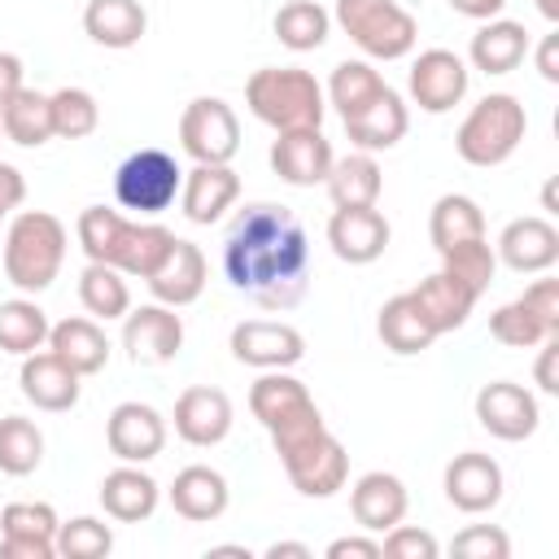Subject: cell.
Instances as JSON below:
<instances>
[{
  "label": "cell",
  "instance_id": "obj_52",
  "mask_svg": "<svg viewBox=\"0 0 559 559\" xmlns=\"http://www.w3.org/2000/svg\"><path fill=\"white\" fill-rule=\"evenodd\" d=\"M57 546L48 542H22V537H0V559H52Z\"/></svg>",
  "mask_w": 559,
  "mask_h": 559
},
{
  "label": "cell",
  "instance_id": "obj_12",
  "mask_svg": "<svg viewBox=\"0 0 559 559\" xmlns=\"http://www.w3.org/2000/svg\"><path fill=\"white\" fill-rule=\"evenodd\" d=\"M231 358L258 371H288L306 358V336L280 319H245L231 328Z\"/></svg>",
  "mask_w": 559,
  "mask_h": 559
},
{
  "label": "cell",
  "instance_id": "obj_6",
  "mask_svg": "<svg viewBox=\"0 0 559 559\" xmlns=\"http://www.w3.org/2000/svg\"><path fill=\"white\" fill-rule=\"evenodd\" d=\"M528 131V114L511 92H489L472 105V114L454 131V148L467 166H502Z\"/></svg>",
  "mask_w": 559,
  "mask_h": 559
},
{
  "label": "cell",
  "instance_id": "obj_28",
  "mask_svg": "<svg viewBox=\"0 0 559 559\" xmlns=\"http://www.w3.org/2000/svg\"><path fill=\"white\" fill-rule=\"evenodd\" d=\"M157 498H162V489H157V480L148 472H140V463H122V467L105 472V480H100V507L118 524L148 520L157 511Z\"/></svg>",
  "mask_w": 559,
  "mask_h": 559
},
{
  "label": "cell",
  "instance_id": "obj_55",
  "mask_svg": "<svg viewBox=\"0 0 559 559\" xmlns=\"http://www.w3.org/2000/svg\"><path fill=\"white\" fill-rule=\"evenodd\" d=\"M22 87V57L13 52H0V105Z\"/></svg>",
  "mask_w": 559,
  "mask_h": 559
},
{
  "label": "cell",
  "instance_id": "obj_31",
  "mask_svg": "<svg viewBox=\"0 0 559 559\" xmlns=\"http://www.w3.org/2000/svg\"><path fill=\"white\" fill-rule=\"evenodd\" d=\"M467 57H472V66L485 70V74H511V70L528 57V31H524L520 22H511V17H489V22L472 35Z\"/></svg>",
  "mask_w": 559,
  "mask_h": 559
},
{
  "label": "cell",
  "instance_id": "obj_35",
  "mask_svg": "<svg viewBox=\"0 0 559 559\" xmlns=\"http://www.w3.org/2000/svg\"><path fill=\"white\" fill-rule=\"evenodd\" d=\"M376 332H380V341H384V349H393V354H419V349H428L432 341H437V332L428 328V319L419 314V306L411 301V293H397V297H389L384 306H380V319H376Z\"/></svg>",
  "mask_w": 559,
  "mask_h": 559
},
{
  "label": "cell",
  "instance_id": "obj_49",
  "mask_svg": "<svg viewBox=\"0 0 559 559\" xmlns=\"http://www.w3.org/2000/svg\"><path fill=\"white\" fill-rule=\"evenodd\" d=\"M22 201H26V179H22V170L9 166V162H0V218L13 214Z\"/></svg>",
  "mask_w": 559,
  "mask_h": 559
},
{
  "label": "cell",
  "instance_id": "obj_37",
  "mask_svg": "<svg viewBox=\"0 0 559 559\" xmlns=\"http://www.w3.org/2000/svg\"><path fill=\"white\" fill-rule=\"evenodd\" d=\"M48 314L39 310L35 297H13V301H0V349L4 354H35L48 345Z\"/></svg>",
  "mask_w": 559,
  "mask_h": 559
},
{
  "label": "cell",
  "instance_id": "obj_45",
  "mask_svg": "<svg viewBox=\"0 0 559 559\" xmlns=\"http://www.w3.org/2000/svg\"><path fill=\"white\" fill-rule=\"evenodd\" d=\"M57 511L48 502H9L0 511V537H22V542H48L57 546Z\"/></svg>",
  "mask_w": 559,
  "mask_h": 559
},
{
  "label": "cell",
  "instance_id": "obj_51",
  "mask_svg": "<svg viewBox=\"0 0 559 559\" xmlns=\"http://www.w3.org/2000/svg\"><path fill=\"white\" fill-rule=\"evenodd\" d=\"M542 354H537V389L542 393H559V380H555V358H559V336H546L542 345H537Z\"/></svg>",
  "mask_w": 559,
  "mask_h": 559
},
{
  "label": "cell",
  "instance_id": "obj_4",
  "mask_svg": "<svg viewBox=\"0 0 559 559\" xmlns=\"http://www.w3.org/2000/svg\"><path fill=\"white\" fill-rule=\"evenodd\" d=\"M66 262V223L48 210H22L4 231V275L17 293H44Z\"/></svg>",
  "mask_w": 559,
  "mask_h": 559
},
{
  "label": "cell",
  "instance_id": "obj_20",
  "mask_svg": "<svg viewBox=\"0 0 559 559\" xmlns=\"http://www.w3.org/2000/svg\"><path fill=\"white\" fill-rule=\"evenodd\" d=\"M493 253H498V262H507L520 275H542V271H550L559 262V231H555L550 218H537V214L511 218L502 227Z\"/></svg>",
  "mask_w": 559,
  "mask_h": 559
},
{
  "label": "cell",
  "instance_id": "obj_21",
  "mask_svg": "<svg viewBox=\"0 0 559 559\" xmlns=\"http://www.w3.org/2000/svg\"><path fill=\"white\" fill-rule=\"evenodd\" d=\"M79 371L66 367L52 349H35L22 358V371H17V384H22V397L35 406V411H48V415H61L70 406H79Z\"/></svg>",
  "mask_w": 559,
  "mask_h": 559
},
{
  "label": "cell",
  "instance_id": "obj_59",
  "mask_svg": "<svg viewBox=\"0 0 559 559\" xmlns=\"http://www.w3.org/2000/svg\"><path fill=\"white\" fill-rule=\"evenodd\" d=\"M0 135H4V127H0Z\"/></svg>",
  "mask_w": 559,
  "mask_h": 559
},
{
  "label": "cell",
  "instance_id": "obj_48",
  "mask_svg": "<svg viewBox=\"0 0 559 559\" xmlns=\"http://www.w3.org/2000/svg\"><path fill=\"white\" fill-rule=\"evenodd\" d=\"M520 297H524V301H528V306L559 332V280H550V275H546V280H533Z\"/></svg>",
  "mask_w": 559,
  "mask_h": 559
},
{
  "label": "cell",
  "instance_id": "obj_32",
  "mask_svg": "<svg viewBox=\"0 0 559 559\" xmlns=\"http://www.w3.org/2000/svg\"><path fill=\"white\" fill-rule=\"evenodd\" d=\"M328 197L336 210H358V205H376L380 201V188H384V175H380V162L371 153H349V157H332V170H328Z\"/></svg>",
  "mask_w": 559,
  "mask_h": 559
},
{
  "label": "cell",
  "instance_id": "obj_15",
  "mask_svg": "<svg viewBox=\"0 0 559 559\" xmlns=\"http://www.w3.org/2000/svg\"><path fill=\"white\" fill-rule=\"evenodd\" d=\"M332 157H336V153H332V140H328L319 127L275 131L271 153H266L271 170H275L284 183H293V188H314V183H323L328 170H332Z\"/></svg>",
  "mask_w": 559,
  "mask_h": 559
},
{
  "label": "cell",
  "instance_id": "obj_26",
  "mask_svg": "<svg viewBox=\"0 0 559 559\" xmlns=\"http://www.w3.org/2000/svg\"><path fill=\"white\" fill-rule=\"evenodd\" d=\"M411 301L419 306V314L428 319V328L437 332V336H445V332H454V328H463L467 323V314H472V306L480 301L463 280H454L450 271H432L428 280H419L415 288H411Z\"/></svg>",
  "mask_w": 559,
  "mask_h": 559
},
{
  "label": "cell",
  "instance_id": "obj_18",
  "mask_svg": "<svg viewBox=\"0 0 559 559\" xmlns=\"http://www.w3.org/2000/svg\"><path fill=\"white\" fill-rule=\"evenodd\" d=\"M236 197H240V175L231 170V162H227V166H205V162H197L192 170H183L179 210H183L188 223H197V227L218 223V218L236 205Z\"/></svg>",
  "mask_w": 559,
  "mask_h": 559
},
{
  "label": "cell",
  "instance_id": "obj_58",
  "mask_svg": "<svg viewBox=\"0 0 559 559\" xmlns=\"http://www.w3.org/2000/svg\"><path fill=\"white\" fill-rule=\"evenodd\" d=\"M210 555H236V559H249L245 546H210Z\"/></svg>",
  "mask_w": 559,
  "mask_h": 559
},
{
  "label": "cell",
  "instance_id": "obj_40",
  "mask_svg": "<svg viewBox=\"0 0 559 559\" xmlns=\"http://www.w3.org/2000/svg\"><path fill=\"white\" fill-rule=\"evenodd\" d=\"M44 463V432L26 415L0 419V472L4 476H31Z\"/></svg>",
  "mask_w": 559,
  "mask_h": 559
},
{
  "label": "cell",
  "instance_id": "obj_33",
  "mask_svg": "<svg viewBox=\"0 0 559 559\" xmlns=\"http://www.w3.org/2000/svg\"><path fill=\"white\" fill-rule=\"evenodd\" d=\"M0 127H4V140L22 144V148L48 144V140H52V105H48V96L22 83V87L0 105Z\"/></svg>",
  "mask_w": 559,
  "mask_h": 559
},
{
  "label": "cell",
  "instance_id": "obj_56",
  "mask_svg": "<svg viewBox=\"0 0 559 559\" xmlns=\"http://www.w3.org/2000/svg\"><path fill=\"white\" fill-rule=\"evenodd\" d=\"M266 559H310V546L306 542H271Z\"/></svg>",
  "mask_w": 559,
  "mask_h": 559
},
{
  "label": "cell",
  "instance_id": "obj_14",
  "mask_svg": "<svg viewBox=\"0 0 559 559\" xmlns=\"http://www.w3.org/2000/svg\"><path fill=\"white\" fill-rule=\"evenodd\" d=\"M406 87L424 114H445L467 96V61L450 48H428L411 61Z\"/></svg>",
  "mask_w": 559,
  "mask_h": 559
},
{
  "label": "cell",
  "instance_id": "obj_3",
  "mask_svg": "<svg viewBox=\"0 0 559 559\" xmlns=\"http://www.w3.org/2000/svg\"><path fill=\"white\" fill-rule=\"evenodd\" d=\"M245 105L258 122H266L275 131H297V127H323L328 96L310 70L262 66L245 83Z\"/></svg>",
  "mask_w": 559,
  "mask_h": 559
},
{
  "label": "cell",
  "instance_id": "obj_50",
  "mask_svg": "<svg viewBox=\"0 0 559 559\" xmlns=\"http://www.w3.org/2000/svg\"><path fill=\"white\" fill-rule=\"evenodd\" d=\"M380 542L376 537H336L328 546V559H380Z\"/></svg>",
  "mask_w": 559,
  "mask_h": 559
},
{
  "label": "cell",
  "instance_id": "obj_54",
  "mask_svg": "<svg viewBox=\"0 0 559 559\" xmlns=\"http://www.w3.org/2000/svg\"><path fill=\"white\" fill-rule=\"evenodd\" d=\"M450 9H454V13H463V17L489 22V17H498V13L507 9V0H450Z\"/></svg>",
  "mask_w": 559,
  "mask_h": 559
},
{
  "label": "cell",
  "instance_id": "obj_43",
  "mask_svg": "<svg viewBox=\"0 0 559 559\" xmlns=\"http://www.w3.org/2000/svg\"><path fill=\"white\" fill-rule=\"evenodd\" d=\"M441 271H450V275L463 280L476 297H485L489 284H493V271H498V253H493V245H489L485 236H476V240H463V245L445 249V253H441Z\"/></svg>",
  "mask_w": 559,
  "mask_h": 559
},
{
  "label": "cell",
  "instance_id": "obj_38",
  "mask_svg": "<svg viewBox=\"0 0 559 559\" xmlns=\"http://www.w3.org/2000/svg\"><path fill=\"white\" fill-rule=\"evenodd\" d=\"M79 301L92 319H122L131 310V288L122 280V271L105 266V262H87L79 275Z\"/></svg>",
  "mask_w": 559,
  "mask_h": 559
},
{
  "label": "cell",
  "instance_id": "obj_25",
  "mask_svg": "<svg viewBox=\"0 0 559 559\" xmlns=\"http://www.w3.org/2000/svg\"><path fill=\"white\" fill-rule=\"evenodd\" d=\"M148 293L162 301V306H192L201 293H205V253L192 245V240H179L166 249V258L157 262V271L144 280Z\"/></svg>",
  "mask_w": 559,
  "mask_h": 559
},
{
  "label": "cell",
  "instance_id": "obj_7",
  "mask_svg": "<svg viewBox=\"0 0 559 559\" xmlns=\"http://www.w3.org/2000/svg\"><path fill=\"white\" fill-rule=\"evenodd\" d=\"M332 22L376 61H397L415 48L419 22L397 0H336Z\"/></svg>",
  "mask_w": 559,
  "mask_h": 559
},
{
  "label": "cell",
  "instance_id": "obj_17",
  "mask_svg": "<svg viewBox=\"0 0 559 559\" xmlns=\"http://www.w3.org/2000/svg\"><path fill=\"white\" fill-rule=\"evenodd\" d=\"M441 485H445L450 507H459L467 515H480V511H493L498 498H502V467L480 450H463L445 463Z\"/></svg>",
  "mask_w": 559,
  "mask_h": 559
},
{
  "label": "cell",
  "instance_id": "obj_2",
  "mask_svg": "<svg viewBox=\"0 0 559 559\" xmlns=\"http://www.w3.org/2000/svg\"><path fill=\"white\" fill-rule=\"evenodd\" d=\"M74 236H79L87 262H105V266H114L122 275H140V280H148L157 271V262L166 258V249L175 245L170 227L122 218L109 205H87L74 223Z\"/></svg>",
  "mask_w": 559,
  "mask_h": 559
},
{
  "label": "cell",
  "instance_id": "obj_1",
  "mask_svg": "<svg viewBox=\"0 0 559 559\" xmlns=\"http://www.w3.org/2000/svg\"><path fill=\"white\" fill-rule=\"evenodd\" d=\"M223 271L262 310H293L310 284V240L301 218L275 201H249L223 236Z\"/></svg>",
  "mask_w": 559,
  "mask_h": 559
},
{
  "label": "cell",
  "instance_id": "obj_46",
  "mask_svg": "<svg viewBox=\"0 0 559 559\" xmlns=\"http://www.w3.org/2000/svg\"><path fill=\"white\" fill-rule=\"evenodd\" d=\"M459 559H507L511 555V537L498 528V524H467L454 546H450Z\"/></svg>",
  "mask_w": 559,
  "mask_h": 559
},
{
  "label": "cell",
  "instance_id": "obj_9",
  "mask_svg": "<svg viewBox=\"0 0 559 559\" xmlns=\"http://www.w3.org/2000/svg\"><path fill=\"white\" fill-rule=\"evenodd\" d=\"M179 144L192 162L227 166L240 148V122L236 109L223 96H197L179 114Z\"/></svg>",
  "mask_w": 559,
  "mask_h": 559
},
{
  "label": "cell",
  "instance_id": "obj_36",
  "mask_svg": "<svg viewBox=\"0 0 559 559\" xmlns=\"http://www.w3.org/2000/svg\"><path fill=\"white\" fill-rule=\"evenodd\" d=\"M271 31H275V39H280L284 48H293V52H314V48L328 44L332 13H328L323 4H314V0H288V4H280Z\"/></svg>",
  "mask_w": 559,
  "mask_h": 559
},
{
  "label": "cell",
  "instance_id": "obj_19",
  "mask_svg": "<svg viewBox=\"0 0 559 559\" xmlns=\"http://www.w3.org/2000/svg\"><path fill=\"white\" fill-rule=\"evenodd\" d=\"M389 218L376 205H358V210H336L328 218V245L341 262L349 266H367L389 249Z\"/></svg>",
  "mask_w": 559,
  "mask_h": 559
},
{
  "label": "cell",
  "instance_id": "obj_41",
  "mask_svg": "<svg viewBox=\"0 0 559 559\" xmlns=\"http://www.w3.org/2000/svg\"><path fill=\"white\" fill-rule=\"evenodd\" d=\"M380 87H389L384 79H380V70H371L367 61H341L336 70H332V79H328V105L345 118V114H354L358 105H367Z\"/></svg>",
  "mask_w": 559,
  "mask_h": 559
},
{
  "label": "cell",
  "instance_id": "obj_39",
  "mask_svg": "<svg viewBox=\"0 0 559 559\" xmlns=\"http://www.w3.org/2000/svg\"><path fill=\"white\" fill-rule=\"evenodd\" d=\"M489 336L498 345H507V349H537L546 336H559V332L524 297H515V301H507V306H498L489 314Z\"/></svg>",
  "mask_w": 559,
  "mask_h": 559
},
{
  "label": "cell",
  "instance_id": "obj_5",
  "mask_svg": "<svg viewBox=\"0 0 559 559\" xmlns=\"http://www.w3.org/2000/svg\"><path fill=\"white\" fill-rule=\"evenodd\" d=\"M249 411L266 428L275 454H284V450H293V445H301V441H310L314 432L328 428L310 389L288 371H262L249 389Z\"/></svg>",
  "mask_w": 559,
  "mask_h": 559
},
{
  "label": "cell",
  "instance_id": "obj_27",
  "mask_svg": "<svg viewBox=\"0 0 559 559\" xmlns=\"http://www.w3.org/2000/svg\"><path fill=\"white\" fill-rule=\"evenodd\" d=\"M227 502H231L227 476L205 463H192V467L175 472V480H170V507H175V515H183L192 524L218 520L227 511Z\"/></svg>",
  "mask_w": 559,
  "mask_h": 559
},
{
  "label": "cell",
  "instance_id": "obj_29",
  "mask_svg": "<svg viewBox=\"0 0 559 559\" xmlns=\"http://www.w3.org/2000/svg\"><path fill=\"white\" fill-rule=\"evenodd\" d=\"M83 31L100 48H135L148 31V13L140 0H87Z\"/></svg>",
  "mask_w": 559,
  "mask_h": 559
},
{
  "label": "cell",
  "instance_id": "obj_11",
  "mask_svg": "<svg viewBox=\"0 0 559 559\" xmlns=\"http://www.w3.org/2000/svg\"><path fill=\"white\" fill-rule=\"evenodd\" d=\"M122 349L135 367H166L183 349V319L175 306H140L122 314Z\"/></svg>",
  "mask_w": 559,
  "mask_h": 559
},
{
  "label": "cell",
  "instance_id": "obj_24",
  "mask_svg": "<svg viewBox=\"0 0 559 559\" xmlns=\"http://www.w3.org/2000/svg\"><path fill=\"white\" fill-rule=\"evenodd\" d=\"M406 485L393 472H362L349 489V515L362 533H389L406 520Z\"/></svg>",
  "mask_w": 559,
  "mask_h": 559
},
{
  "label": "cell",
  "instance_id": "obj_8",
  "mask_svg": "<svg viewBox=\"0 0 559 559\" xmlns=\"http://www.w3.org/2000/svg\"><path fill=\"white\" fill-rule=\"evenodd\" d=\"M183 188V170L166 148H135L118 170H114V197L122 210L153 218L175 205Z\"/></svg>",
  "mask_w": 559,
  "mask_h": 559
},
{
  "label": "cell",
  "instance_id": "obj_23",
  "mask_svg": "<svg viewBox=\"0 0 559 559\" xmlns=\"http://www.w3.org/2000/svg\"><path fill=\"white\" fill-rule=\"evenodd\" d=\"M341 122H345V135H349L362 153H384V148H393V144L406 135L411 114H406V100H402L393 87H380L367 105H358V109L345 114Z\"/></svg>",
  "mask_w": 559,
  "mask_h": 559
},
{
  "label": "cell",
  "instance_id": "obj_22",
  "mask_svg": "<svg viewBox=\"0 0 559 559\" xmlns=\"http://www.w3.org/2000/svg\"><path fill=\"white\" fill-rule=\"evenodd\" d=\"M175 432L205 450V445H218L227 432H231V397L214 384H192L175 397Z\"/></svg>",
  "mask_w": 559,
  "mask_h": 559
},
{
  "label": "cell",
  "instance_id": "obj_53",
  "mask_svg": "<svg viewBox=\"0 0 559 559\" xmlns=\"http://www.w3.org/2000/svg\"><path fill=\"white\" fill-rule=\"evenodd\" d=\"M537 70L546 83H559V35L555 31L542 35V44H537Z\"/></svg>",
  "mask_w": 559,
  "mask_h": 559
},
{
  "label": "cell",
  "instance_id": "obj_57",
  "mask_svg": "<svg viewBox=\"0 0 559 559\" xmlns=\"http://www.w3.org/2000/svg\"><path fill=\"white\" fill-rule=\"evenodd\" d=\"M537 9H542L546 22H559V0H537Z\"/></svg>",
  "mask_w": 559,
  "mask_h": 559
},
{
  "label": "cell",
  "instance_id": "obj_44",
  "mask_svg": "<svg viewBox=\"0 0 559 559\" xmlns=\"http://www.w3.org/2000/svg\"><path fill=\"white\" fill-rule=\"evenodd\" d=\"M114 550V528L96 515H74L57 524V555L66 559H105Z\"/></svg>",
  "mask_w": 559,
  "mask_h": 559
},
{
  "label": "cell",
  "instance_id": "obj_42",
  "mask_svg": "<svg viewBox=\"0 0 559 559\" xmlns=\"http://www.w3.org/2000/svg\"><path fill=\"white\" fill-rule=\"evenodd\" d=\"M48 105H52V135L61 140H83L100 127V105L87 87H57Z\"/></svg>",
  "mask_w": 559,
  "mask_h": 559
},
{
  "label": "cell",
  "instance_id": "obj_13",
  "mask_svg": "<svg viewBox=\"0 0 559 559\" xmlns=\"http://www.w3.org/2000/svg\"><path fill=\"white\" fill-rule=\"evenodd\" d=\"M476 419L498 441H524V437L537 432L542 411H537V397L524 384H515V380H489L476 393Z\"/></svg>",
  "mask_w": 559,
  "mask_h": 559
},
{
  "label": "cell",
  "instance_id": "obj_30",
  "mask_svg": "<svg viewBox=\"0 0 559 559\" xmlns=\"http://www.w3.org/2000/svg\"><path fill=\"white\" fill-rule=\"evenodd\" d=\"M48 349L79 376H96L109 362V336L96 319H61L48 328Z\"/></svg>",
  "mask_w": 559,
  "mask_h": 559
},
{
  "label": "cell",
  "instance_id": "obj_47",
  "mask_svg": "<svg viewBox=\"0 0 559 559\" xmlns=\"http://www.w3.org/2000/svg\"><path fill=\"white\" fill-rule=\"evenodd\" d=\"M380 550L389 559H437V537L428 528H415V524H393L380 542Z\"/></svg>",
  "mask_w": 559,
  "mask_h": 559
},
{
  "label": "cell",
  "instance_id": "obj_34",
  "mask_svg": "<svg viewBox=\"0 0 559 559\" xmlns=\"http://www.w3.org/2000/svg\"><path fill=\"white\" fill-rule=\"evenodd\" d=\"M476 236H485V210L472 197H463V192L437 197V205L428 214V240H432V249L445 253V249H454L463 240H476Z\"/></svg>",
  "mask_w": 559,
  "mask_h": 559
},
{
  "label": "cell",
  "instance_id": "obj_10",
  "mask_svg": "<svg viewBox=\"0 0 559 559\" xmlns=\"http://www.w3.org/2000/svg\"><path fill=\"white\" fill-rule=\"evenodd\" d=\"M280 463H284V476L293 480V489L306 493V498H332L349 480V454L328 428L314 432L310 441L284 450Z\"/></svg>",
  "mask_w": 559,
  "mask_h": 559
},
{
  "label": "cell",
  "instance_id": "obj_16",
  "mask_svg": "<svg viewBox=\"0 0 559 559\" xmlns=\"http://www.w3.org/2000/svg\"><path fill=\"white\" fill-rule=\"evenodd\" d=\"M105 441L122 463H148L166 445V419L148 402H118L105 424Z\"/></svg>",
  "mask_w": 559,
  "mask_h": 559
}]
</instances>
